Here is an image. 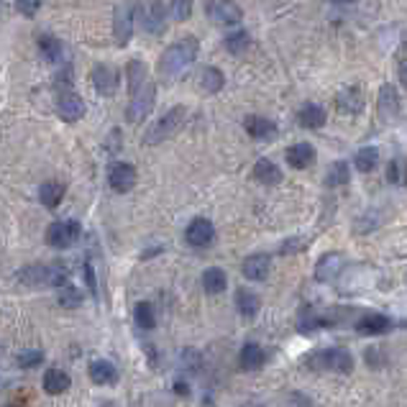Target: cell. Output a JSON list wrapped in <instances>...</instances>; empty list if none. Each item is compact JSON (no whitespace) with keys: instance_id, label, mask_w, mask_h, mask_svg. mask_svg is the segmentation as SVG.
<instances>
[{"instance_id":"6da1fadb","label":"cell","mask_w":407,"mask_h":407,"mask_svg":"<svg viewBox=\"0 0 407 407\" xmlns=\"http://www.w3.org/2000/svg\"><path fill=\"white\" fill-rule=\"evenodd\" d=\"M200 44L195 36H182L179 41L170 44L159 57V74L164 80H177L179 74H185V69L198 60Z\"/></svg>"},{"instance_id":"7a4b0ae2","label":"cell","mask_w":407,"mask_h":407,"mask_svg":"<svg viewBox=\"0 0 407 407\" xmlns=\"http://www.w3.org/2000/svg\"><path fill=\"white\" fill-rule=\"evenodd\" d=\"M139 11H141L139 0H123L113 11V39H116L118 46H128V41L134 39V26Z\"/></svg>"},{"instance_id":"3957f363","label":"cell","mask_w":407,"mask_h":407,"mask_svg":"<svg viewBox=\"0 0 407 407\" xmlns=\"http://www.w3.org/2000/svg\"><path fill=\"white\" fill-rule=\"evenodd\" d=\"M185 116H187V111L182 108V105H177V108H170V111L164 113L162 118L156 120L154 126H151L146 134H144V144H146V146H156V144H162V141L172 139V136H174L179 128H182V123H185Z\"/></svg>"},{"instance_id":"277c9868","label":"cell","mask_w":407,"mask_h":407,"mask_svg":"<svg viewBox=\"0 0 407 407\" xmlns=\"http://www.w3.org/2000/svg\"><path fill=\"white\" fill-rule=\"evenodd\" d=\"M312 369L318 371H338V374H348L354 371V356L343 351V348H326V351H318L308 359Z\"/></svg>"},{"instance_id":"5b68a950","label":"cell","mask_w":407,"mask_h":407,"mask_svg":"<svg viewBox=\"0 0 407 407\" xmlns=\"http://www.w3.org/2000/svg\"><path fill=\"white\" fill-rule=\"evenodd\" d=\"M154 103H156V85L154 82H146L136 95H131V103H128V108H126V120L128 123H141V120H146L149 113L154 111Z\"/></svg>"},{"instance_id":"8992f818","label":"cell","mask_w":407,"mask_h":407,"mask_svg":"<svg viewBox=\"0 0 407 407\" xmlns=\"http://www.w3.org/2000/svg\"><path fill=\"white\" fill-rule=\"evenodd\" d=\"M80 238V223L77 221H54L44 233V241L52 249H69Z\"/></svg>"},{"instance_id":"52a82bcc","label":"cell","mask_w":407,"mask_h":407,"mask_svg":"<svg viewBox=\"0 0 407 407\" xmlns=\"http://www.w3.org/2000/svg\"><path fill=\"white\" fill-rule=\"evenodd\" d=\"M139 15L146 34H151V36H162L164 31H167V18H170V13H167V6H164L162 0H149L146 6H141Z\"/></svg>"},{"instance_id":"ba28073f","label":"cell","mask_w":407,"mask_h":407,"mask_svg":"<svg viewBox=\"0 0 407 407\" xmlns=\"http://www.w3.org/2000/svg\"><path fill=\"white\" fill-rule=\"evenodd\" d=\"M136 179H139V172H136L134 164L128 162H113L111 170H108V185H111L113 193H131L136 187Z\"/></svg>"},{"instance_id":"9c48e42d","label":"cell","mask_w":407,"mask_h":407,"mask_svg":"<svg viewBox=\"0 0 407 407\" xmlns=\"http://www.w3.org/2000/svg\"><path fill=\"white\" fill-rule=\"evenodd\" d=\"M205 13L210 21L221 23V26H236L244 18V11L233 0H207Z\"/></svg>"},{"instance_id":"30bf717a","label":"cell","mask_w":407,"mask_h":407,"mask_svg":"<svg viewBox=\"0 0 407 407\" xmlns=\"http://www.w3.org/2000/svg\"><path fill=\"white\" fill-rule=\"evenodd\" d=\"M90 82H92V88L95 92L100 95L111 97L118 92V85H120V72L111 64H95L92 72H90Z\"/></svg>"},{"instance_id":"8fae6325","label":"cell","mask_w":407,"mask_h":407,"mask_svg":"<svg viewBox=\"0 0 407 407\" xmlns=\"http://www.w3.org/2000/svg\"><path fill=\"white\" fill-rule=\"evenodd\" d=\"M185 241L193 249H205L215 241V226L207 218H193L190 226L185 228Z\"/></svg>"},{"instance_id":"7c38bea8","label":"cell","mask_w":407,"mask_h":407,"mask_svg":"<svg viewBox=\"0 0 407 407\" xmlns=\"http://www.w3.org/2000/svg\"><path fill=\"white\" fill-rule=\"evenodd\" d=\"M85 113H88V105L82 100L77 92H62L60 100H57V116L62 120H67V123H77V120L85 118Z\"/></svg>"},{"instance_id":"4fadbf2b","label":"cell","mask_w":407,"mask_h":407,"mask_svg":"<svg viewBox=\"0 0 407 407\" xmlns=\"http://www.w3.org/2000/svg\"><path fill=\"white\" fill-rule=\"evenodd\" d=\"M269 269H272V259H269V254H251V256H246L244 264H241V274H244L246 280H251V282L267 280Z\"/></svg>"},{"instance_id":"5bb4252c","label":"cell","mask_w":407,"mask_h":407,"mask_svg":"<svg viewBox=\"0 0 407 407\" xmlns=\"http://www.w3.org/2000/svg\"><path fill=\"white\" fill-rule=\"evenodd\" d=\"M343 267H346L343 254H338V251L326 254V256H320L318 267H315V280H318V282H333Z\"/></svg>"},{"instance_id":"9a60e30c","label":"cell","mask_w":407,"mask_h":407,"mask_svg":"<svg viewBox=\"0 0 407 407\" xmlns=\"http://www.w3.org/2000/svg\"><path fill=\"white\" fill-rule=\"evenodd\" d=\"M244 128H246V134L256 141H267L277 136V123L264 118V116H249V118L244 120Z\"/></svg>"},{"instance_id":"2e32d148","label":"cell","mask_w":407,"mask_h":407,"mask_svg":"<svg viewBox=\"0 0 407 407\" xmlns=\"http://www.w3.org/2000/svg\"><path fill=\"white\" fill-rule=\"evenodd\" d=\"M64 195H67V187L62 185V182H44V185L39 187V202L46 207V210H54V207H60L62 200H64Z\"/></svg>"},{"instance_id":"e0dca14e","label":"cell","mask_w":407,"mask_h":407,"mask_svg":"<svg viewBox=\"0 0 407 407\" xmlns=\"http://www.w3.org/2000/svg\"><path fill=\"white\" fill-rule=\"evenodd\" d=\"M264 361H267V354H264V348H261L259 343H246V346L241 348V354H238V366L244 371L261 369Z\"/></svg>"},{"instance_id":"ac0fdd59","label":"cell","mask_w":407,"mask_h":407,"mask_svg":"<svg viewBox=\"0 0 407 407\" xmlns=\"http://www.w3.org/2000/svg\"><path fill=\"white\" fill-rule=\"evenodd\" d=\"M400 113V97H397V90L392 85H382L379 90V116L385 120H392L397 118Z\"/></svg>"},{"instance_id":"d6986e66","label":"cell","mask_w":407,"mask_h":407,"mask_svg":"<svg viewBox=\"0 0 407 407\" xmlns=\"http://www.w3.org/2000/svg\"><path fill=\"white\" fill-rule=\"evenodd\" d=\"M41 387H44L46 394H64L69 392V387H72V379H69L67 371L62 369H49L41 379Z\"/></svg>"},{"instance_id":"ffe728a7","label":"cell","mask_w":407,"mask_h":407,"mask_svg":"<svg viewBox=\"0 0 407 407\" xmlns=\"http://www.w3.org/2000/svg\"><path fill=\"white\" fill-rule=\"evenodd\" d=\"M90 379L95 382V385L105 387V385H116L118 382V371L113 366L111 361H105V359H95V361L90 364Z\"/></svg>"},{"instance_id":"44dd1931","label":"cell","mask_w":407,"mask_h":407,"mask_svg":"<svg viewBox=\"0 0 407 407\" xmlns=\"http://www.w3.org/2000/svg\"><path fill=\"white\" fill-rule=\"evenodd\" d=\"M287 164L295 167V170H308L312 162H315V149L310 144H295V146L287 149Z\"/></svg>"},{"instance_id":"7402d4cb","label":"cell","mask_w":407,"mask_h":407,"mask_svg":"<svg viewBox=\"0 0 407 407\" xmlns=\"http://www.w3.org/2000/svg\"><path fill=\"white\" fill-rule=\"evenodd\" d=\"M356 331L361 336H379L389 331V318L382 315V312H369V315H364L359 323H356Z\"/></svg>"},{"instance_id":"603a6c76","label":"cell","mask_w":407,"mask_h":407,"mask_svg":"<svg viewBox=\"0 0 407 407\" xmlns=\"http://www.w3.org/2000/svg\"><path fill=\"white\" fill-rule=\"evenodd\" d=\"M297 123L303 128H320L326 123V108L315 103H305L297 113Z\"/></svg>"},{"instance_id":"cb8c5ba5","label":"cell","mask_w":407,"mask_h":407,"mask_svg":"<svg viewBox=\"0 0 407 407\" xmlns=\"http://www.w3.org/2000/svg\"><path fill=\"white\" fill-rule=\"evenodd\" d=\"M254 177L259 179L261 185L274 187L282 182V170L272 162V159H259V162L254 164Z\"/></svg>"},{"instance_id":"d4e9b609","label":"cell","mask_w":407,"mask_h":407,"mask_svg":"<svg viewBox=\"0 0 407 407\" xmlns=\"http://www.w3.org/2000/svg\"><path fill=\"white\" fill-rule=\"evenodd\" d=\"M126 74H128V92L136 95L144 85L149 82V67L144 60H131L126 67Z\"/></svg>"},{"instance_id":"484cf974","label":"cell","mask_w":407,"mask_h":407,"mask_svg":"<svg viewBox=\"0 0 407 407\" xmlns=\"http://www.w3.org/2000/svg\"><path fill=\"white\" fill-rule=\"evenodd\" d=\"M336 103H338L340 113H351V116H356V113L364 111V95L356 88L340 90L338 97H336Z\"/></svg>"},{"instance_id":"4316f807","label":"cell","mask_w":407,"mask_h":407,"mask_svg":"<svg viewBox=\"0 0 407 407\" xmlns=\"http://www.w3.org/2000/svg\"><path fill=\"white\" fill-rule=\"evenodd\" d=\"M202 289H205L207 295H221V292H226V287H228V277H226V272L218 267H210L202 272Z\"/></svg>"},{"instance_id":"83f0119b","label":"cell","mask_w":407,"mask_h":407,"mask_svg":"<svg viewBox=\"0 0 407 407\" xmlns=\"http://www.w3.org/2000/svg\"><path fill=\"white\" fill-rule=\"evenodd\" d=\"M236 308H238V312H241L244 318H254V315L259 312V308H261V300H259L256 292L241 287L236 292Z\"/></svg>"},{"instance_id":"f1b7e54d","label":"cell","mask_w":407,"mask_h":407,"mask_svg":"<svg viewBox=\"0 0 407 407\" xmlns=\"http://www.w3.org/2000/svg\"><path fill=\"white\" fill-rule=\"evenodd\" d=\"M39 52H41V57H44L46 62L57 64V62L62 60V54H64V46H62L60 39L52 36V34H41V36H39Z\"/></svg>"},{"instance_id":"f546056e","label":"cell","mask_w":407,"mask_h":407,"mask_svg":"<svg viewBox=\"0 0 407 407\" xmlns=\"http://www.w3.org/2000/svg\"><path fill=\"white\" fill-rule=\"evenodd\" d=\"M18 277H21V282L23 284H29V287H46V280H49V264L23 267Z\"/></svg>"},{"instance_id":"4dcf8cb0","label":"cell","mask_w":407,"mask_h":407,"mask_svg":"<svg viewBox=\"0 0 407 407\" xmlns=\"http://www.w3.org/2000/svg\"><path fill=\"white\" fill-rule=\"evenodd\" d=\"M134 320H136V326L141 328V331H154L156 328V310H154V305L151 303H136L134 308Z\"/></svg>"},{"instance_id":"1f68e13d","label":"cell","mask_w":407,"mask_h":407,"mask_svg":"<svg viewBox=\"0 0 407 407\" xmlns=\"http://www.w3.org/2000/svg\"><path fill=\"white\" fill-rule=\"evenodd\" d=\"M57 300H60L62 308H67V310H74V308H80V305H82L85 295H82L80 287H74L72 282H67L64 287L57 289Z\"/></svg>"},{"instance_id":"d6a6232c","label":"cell","mask_w":407,"mask_h":407,"mask_svg":"<svg viewBox=\"0 0 407 407\" xmlns=\"http://www.w3.org/2000/svg\"><path fill=\"white\" fill-rule=\"evenodd\" d=\"M200 85L205 92H210V95H215V92H221L223 85H226V74L221 72L218 67H205L200 74Z\"/></svg>"},{"instance_id":"836d02e7","label":"cell","mask_w":407,"mask_h":407,"mask_svg":"<svg viewBox=\"0 0 407 407\" xmlns=\"http://www.w3.org/2000/svg\"><path fill=\"white\" fill-rule=\"evenodd\" d=\"M356 170L359 172H371V170H377V164H379V149L377 146H364L356 151Z\"/></svg>"},{"instance_id":"e575fe53","label":"cell","mask_w":407,"mask_h":407,"mask_svg":"<svg viewBox=\"0 0 407 407\" xmlns=\"http://www.w3.org/2000/svg\"><path fill=\"white\" fill-rule=\"evenodd\" d=\"M348 179H351V172H348L346 162H333L331 164V170H328V174H326V185L328 187H343V185H348Z\"/></svg>"},{"instance_id":"d590c367","label":"cell","mask_w":407,"mask_h":407,"mask_svg":"<svg viewBox=\"0 0 407 407\" xmlns=\"http://www.w3.org/2000/svg\"><path fill=\"white\" fill-rule=\"evenodd\" d=\"M320 326H323V318H320L318 312L310 310V308H303L300 318H297V328H300V333H312V331H318Z\"/></svg>"},{"instance_id":"8d00e7d4","label":"cell","mask_w":407,"mask_h":407,"mask_svg":"<svg viewBox=\"0 0 407 407\" xmlns=\"http://www.w3.org/2000/svg\"><path fill=\"white\" fill-rule=\"evenodd\" d=\"M67 282H69L67 264H62V261H57V264H49V280H46V287L60 289V287H64Z\"/></svg>"},{"instance_id":"74e56055","label":"cell","mask_w":407,"mask_h":407,"mask_svg":"<svg viewBox=\"0 0 407 407\" xmlns=\"http://www.w3.org/2000/svg\"><path fill=\"white\" fill-rule=\"evenodd\" d=\"M249 44H251V36L246 31H233V34L226 36V49L230 54H244L249 49Z\"/></svg>"},{"instance_id":"f35d334b","label":"cell","mask_w":407,"mask_h":407,"mask_svg":"<svg viewBox=\"0 0 407 407\" xmlns=\"http://www.w3.org/2000/svg\"><path fill=\"white\" fill-rule=\"evenodd\" d=\"M167 13L170 18L174 21H187L190 15H193V0H170V8H167Z\"/></svg>"},{"instance_id":"ab89813d","label":"cell","mask_w":407,"mask_h":407,"mask_svg":"<svg viewBox=\"0 0 407 407\" xmlns=\"http://www.w3.org/2000/svg\"><path fill=\"white\" fill-rule=\"evenodd\" d=\"M15 361H18L21 369H31V366H39V364L44 361V354L39 348H23V351H18Z\"/></svg>"},{"instance_id":"60d3db41","label":"cell","mask_w":407,"mask_h":407,"mask_svg":"<svg viewBox=\"0 0 407 407\" xmlns=\"http://www.w3.org/2000/svg\"><path fill=\"white\" fill-rule=\"evenodd\" d=\"M44 0H15V8H18V13L26 15V18H34L39 13V8H41Z\"/></svg>"},{"instance_id":"b9f144b4","label":"cell","mask_w":407,"mask_h":407,"mask_svg":"<svg viewBox=\"0 0 407 407\" xmlns=\"http://www.w3.org/2000/svg\"><path fill=\"white\" fill-rule=\"evenodd\" d=\"M308 244H310L308 238H289V241H284V244H282L280 251L282 254H297V251H303Z\"/></svg>"},{"instance_id":"7bdbcfd3","label":"cell","mask_w":407,"mask_h":407,"mask_svg":"<svg viewBox=\"0 0 407 407\" xmlns=\"http://www.w3.org/2000/svg\"><path fill=\"white\" fill-rule=\"evenodd\" d=\"M85 280H88V287L92 295H97V277H95V267H92V261H85Z\"/></svg>"},{"instance_id":"ee69618b","label":"cell","mask_w":407,"mask_h":407,"mask_svg":"<svg viewBox=\"0 0 407 407\" xmlns=\"http://www.w3.org/2000/svg\"><path fill=\"white\" fill-rule=\"evenodd\" d=\"M284 407H312V402L303 392H292L287 397V402H284Z\"/></svg>"},{"instance_id":"f6af8a7d","label":"cell","mask_w":407,"mask_h":407,"mask_svg":"<svg viewBox=\"0 0 407 407\" xmlns=\"http://www.w3.org/2000/svg\"><path fill=\"white\" fill-rule=\"evenodd\" d=\"M174 392H177L179 397H187V394H190V387H187V382H182V379H179V382H174Z\"/></svg>"},{"instance_id":"bcb514c9","label":"cell","mask_w":407,"mask_h":407,"mask_svg":"<svg viewBox=\"0 0 407 407\" xmlns=\"http://www.w3.org/2000/svg\"><path fill=\"white\" fill-rule=\"evenodd\" d=\"M400 80H402V85L407 88V60L400 64Z\"/></svg>"},{"instance_id":"7dc6e473","label":"cell","mask_w":407,"mask_h":407,"mask_svg":"<svg viewBox=\"0 0 407 407\" xmlns=\"http://www.w3.org/2000/svg\"><path fill=\"white\" fill-rule=\"evenodd\" d=\"M333 3H338V6H351V3H359V0H333Z\"/></svg>"},{"instance_id":"c3c4849f","label":"cell","mask_w":407,"mask_h":407,"mask_svg":"<svg viewBox=\"0 0 407 407\" xmlns=\"http://www.w3.org/2000/svg\"><path fill=\"white\" fill-rule=\"evenodd\" d=\"M8 407H18V405H8Z\"/></svg>"}]
</instances>
